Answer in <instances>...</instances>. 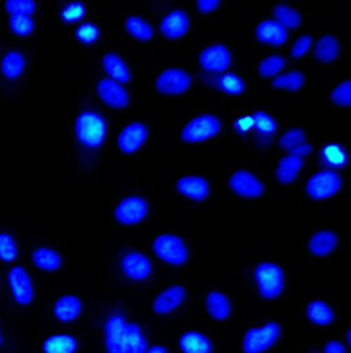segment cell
Masks as SVG:
<instances>
[{
	"mask_svg": "<svg viewBox=\"0 0 351 353\" xmlns=\"http://www.w3.org/2000/svg\"><path fill=\"white\" fill-rule=\"evenodd\" d=\"M74 134L78 142L86 149L96 150L104 144L107 136V124L96 111H83L74 123Z\"/></svg>",
	"mask_w": 351,
	"mask_h": 353,
	"instance_id": "1",
	"label": "cell"
},
{
	"mask_svg": "<svg viewBox=\"0 0 351 353\" xmlns=\"http://www.w3.org/2000/svg\"><path fill=\"white\" fill-rule=\"evenodd\" d=\"M254 283L262 299L274 301L281 297L286 289V274L279 264L270 261L259 263L254 269Z\"/></svg>",
	"mask_w": 351,
	"mask_h": 353,
	"instance_id": "2",
	"label": "cell"
},
{
	"mask_svg": "<svg viewBox=\"0 0 351 353\" xmlns=\"http://www.w3.org/2000/svg\"><path fill=\"white\" fill-rule=\"evenodd\" d=\"M221 128H223V123H221L218 116L204 112V114H200L188 121L182 134H180V139L187 144H200V142L218 136Z\"/></svg>",
	"mask_w": 351,
	"mask_h": 353,
	"instance_id": "3",
	"label": "cell"
},
{
	"mask_svg": "<svg viewBox=\"0 0 351 353\" xmlns=\"http://www.w3.org/2000/svg\"><path fill=\"white\" fill-rule=\"evenodd\" d=\"M279 337H281V325L277 322H267L262 327H253L242 337V353H264L277 343Z\"/></svg>",
	"mask_w": 351,
	"mask_h": 353,
	"instance_id": "4",
	"label": "cell"
},
{
	"mask_svg": "<svg viewBox=\"0 0 351 353\" xmlns=\"http://www.w3.org/2000/svg\"><path fill=\"white\" fill-rule=\"evenodd\" d=\"M153 251L162 261L170 266H182L188 261V248L182 238L172 233L158 234L153 239Z\"/></svg>",
	"mask_w": 351,
	"mask_h": 353,
	"instance_id": "5",
	"label": "cell"
},
{
	"mask_svg": "<svg viewBox=\"0 0 351 353\" xmlns=\"http://www.w3.org/2000/svg\"><path fill=\"white\" fill-rule=\"evenodd\" d=\"M343 187V179L335 170H320L308 179L305 190L312 200H325L337 195Z\"/></svg>",
	"mask_w": 351,
	"mask_h": 353,
	"instance_id": "6",
	"label": "cell"
},
{
	"mask_svg": "<svg viewBox=\"0 0 351 353\" xmlns=\"http://www.w3.org/2000/svg\"><path fill=\"white\" fill-rule=\"evenodd\" d=\"M233 63L231 52H229L228 46L221 43H213L208 45L206 48L202 50L198 57V65L200 68L210 74H223L226 73Z\"/></svg>",
	"mask_w": 351,
	"mask_h": 353,
	"instance_id": "7",
	"label": "cell"
},
{
	"mask_svg": "<svg viewBox=\"0 0 351 353\" xmlns=\"http://www.w3.org/2000/svg\"><path fill=\"white\" fill-rule=\"evenodd\" d=\"M191 86V77L185 70L169 68L157 77L156 90L165 96L185 94Z\"/></svg>",
	"mask_w": 351,
	"mask_h": 353,
	"instance_id": "8",
	"label": "cell"
},
{
	"mask_svg": "<svg viewBox=\"0 0 351 353\" xmlns=\"http://www.w3.org/2000/svg\"><path fill=\"white\" fill-rule=\"evenodd\" d=\"M149 213V203L145 199L139 195L125 196L124 200L119 201L114 210V218L120 225H137V223L144 221Z\"/></svg>",
	"mask_w": 351,
	"mask_h": 353,
	"instance_id": "9",
	"label": "cell"
},
{
	"mask_svg": "<svg viewBox=\"0 0 351 353\" xmlns=\"http://www.w3.org/2000/svg\"><path fill=\"white\" fill-rule=\"evenodd\" d=\"M229 188L242 199H259L264 195V183L249 170H236L229 176Z\"/></svg>",
	"mask_w": 351,
	"mask_h": 353,
	"instance_id": "10",
	"label": "cell"
},
{
	"mask_svg": "<svg viewBox=\"0 0 351 353\" xmlns=\"http://www.w3.org/2000/svg\"><path fill=\"white\" fill-rule=\"evenodd\" d=\"M149 139V129L147 125L140 121L127 124L117 136V147L119 150L125 155L136 154L137 150H140L144 147L145 142Z\"/></svg>",
	"mask_w": 351,
	"mask_h": 353,
	"instance_id": "11",
	"label": "cell"
},
{
	"mask_svg": "<svg viewBox=\"0 0 351 353\" xmlns=\"http://www.w3.org/2000/svg\"><path fill=\"white\" fill-rule=\"evenodd\" d=\"M8 285H10L12 297H14L17 304L20 305L32 304L35 291H33L30 274H28L22 266H15L8 271Z\"/></svg>",
	"mask_w": 351,
	"mask_h": 353,
	"instance_id": "12",
	"label": "cell"
},
{
	"mask_svg": "<svg viewBox=\"0 0 351 353\" xmlns=\"http://www.w3.org/2000/svg\"><path fill=\"white\" fill-rule=\"evenodd\" d=\"M125 329L127 321L123 314L114 312L107 317L104 323V343H106L107 353H123L125 342Z\"/></svg>",
	"mask_w": 351,
	"mask_h": 353,
	"instance_id": "13",
	"label": "cell"
},
{
	"mask_svg": "<svg viewBox=\"0 0 351 353\" xmlns=\"http://www.w3.org/2000/svg\"><path fill=\"white\" fill-rule=\"evenodd\" d=\"M120 271L131 281H145L152 274V263L145 254L131 251L120 258Z\"/></svg>",
	"mask_w": 351,
	"mask_h": 353,
	"instance_id": "14",
	"label": "cell"
},
{
	"mask_svg": "<svg viewBox=\"0 0 351 353\" xmlns=\"http://www.w3.org/2000/svg\"><path fill=\"white\" fill-rule=\"evenodd\" d=\"M98 94L106 106L114 109H125L129 106V94L123 85L112 81L109 78H104L98 83Z\"/></svg>",
	"mask_w": 351,
	"mask_h": 353,
	"instance_id": "15",
	"label": "cell"
},
{
	"mask_svg": "<svg viewBox=\"0 0 351 353\" xmlns=\"http://www.w3.org/2000/svg\"><path fill=\"white\" fill-rule=\"evenodd\" d=\"M206 86H210L211 90L221 91L228 96H240L244 94L248 86L242 81L241 77H237L236 73H223L216 74V77H202L200 78Z\"/></svg>",
	"mask_w": 351,
	"mask_h": 353,
	"instance_id": "16",
	"label": "cell"
},
{
	"mask_svg": "<svg viewBox=\"0 0 351 353\" xmlns=\"http://www.w3.org/2000/svg\"><path fill=\"white\" fill-rule=\"evenodd\" d=\"M175 187H177L180 195L193 201H203L210 196V182L203 176L183 175L177 180Z\"/></svg>",
	"mask_w": 351,
	"mask_h": 353,
	"instance_id": "17",
	"label": "cell"
},
{
	"mask_svg": "<svg viewBox=\"0 0 351 353\" xmlns=\"http://www.w3.org/2000/svg\"><path fill=\"white\" fill-rule=\"evenodd\" d=\"M187 299V291L182 285H170L162 291L153 301V312L158 315H169L177 310Z\"/></svg>",
	"mask_w": 351,
	"mask_h": 353,
	"instance_id": "18",
	"label": "cell"
},
{
	"mask_svg": "<svg viewBox=\"0 0 351 353\" xmlns=\"http://www.w3.org/2000/svg\"><path fill=\"white\" fill-rule=\"evenodd\" d=\"M188 27H190V19L182 8H175L170 14H167L160 22L162 35L169 40L182 39L188 32Z\"/></svg>",
	"mask_w": 351,
	"mask_h": 353,
	"instance_id": "19",
	"label": "cell"
},
{
	"mask_svg": "<svg viewBox=\"0 0 351 353\" xmlns=\"http://www.w3.org/2000/svg\"><path fill=\"white\" fill-rule=\"evenodd\" d=\"M256 39L264 45L282 46L289 40V32L282 25L275 22V20H264L256 28Z\"/></svg>",
	"mask_w": 351,
	"mask_h": 353,
	"instance_id": "20",
	"label": "cell"
},
{
	"mask_svg": "<svg viewBox=\"0 0 351 353\" xmlns=\"http://www.w3.org/2000/svg\"><path fill=\"white\" fill-rule=\"evenodd\" d=\"M83 310V302L78 296H73V294H66V296H61L60 299L55 302L53 305V315L58 322L70 323L74 322L79 317Z\"/></svg>",
	"mask_w": 351,
	"mask_h": 353,
	"instance_id": "21",
	"label": "cell"
},
{
	"mask_svg": "<svg viewBox=\"0 0 351 353\" xmlns=\"http://www.w3.org/2000/svg\"><path fill=\"white\" fill-rule=\"evenodd\" d=\"M338 245V236L335 231L323 230L317 231L315 234H312V238L308 239V251L317 258H325V256L332 254L335 251Z\"/></svg>",
	"mask_w": 351,
	"mask_h": 353,
	"instance_id": "22",
	"label": "cell"
},
{
	"mask_svg": "<svg viewBox=\"0 0 351 353\" xmlns=\"http://www.w3.org/2000/svg\"><path fill=\"white\" fill-rule=\"evenodd\" d=\"M253 129L256 132L257 144L267 145L277 132V123L264 111H257L253 114Z\"/></svg>",
	"mask_w": 351,
	"mask_h": 353,
	"instance_id": "23",
	"label": "cell"
},
{
	"mask_svg": "<svg viewBox=\"0 0 351 353\" xmlns=\"http://www.w3.org/2000/svg\"><path fill=\"white\" fill-rule=\"evenodd\" d=\"M304 169V159L297 157V155H286L281 159L275 169V179L281 185H290L295 182L297 176Z\"/></svg>",
	"mask_w": 351,
	"mask_h": 353,
	"instance_id": "24",
	"label": "cell"
},
{
	"mask_svg": "<svg viewBox=\"0 0 351 353\" xmlns=\"http://www.w3.org/2000/svg\"><path fill=\"white\" fill-rule=\"evenodd\" d=\"M208 314L211 319L218 322H224L231 317V302H229L226 294L220 291H211L204 299Z\"/></svg>",
	"mask_w": 351,
	"mask_h": 353,
	"instance_id": "25",
	"label": "cell"
},
{
	"mask_svg": "<svg viewBox=\"0 0 351 353\" xmlns=\"http://www.w3.org/2000/svg\"><path fill=\"white\" fill-rule=\"evenodd\" d=\"M103 68L107 73L109 79H112V81H116V83H119V85L129 83V81H131V78H132L129 66L125 65V61L123 60V58H120L119 54H116V53L104 54Z\"/></svg>",
	"mask_w": 351,
	"mask_h": 353,
	"instance_id": "26",
	"label": "cell"
},
{
	"mask_svg": "<svg viewBox=\"0 0 351 353\" xmlns=\"http://www.w3.org/2000/svg\"><path fill=\"white\" fill-rule=\"evenodd\" d=\"M178 347L183 353H211L213 343L202 332L188 330L178 340Z\"/></svg>",
	"mask_w": 351,
	"mask_h": 353,
	"instance_id": "27",
	"label": "cell"
},
{
	"mask_svg": "<svg viewBox=\"0 0 351 353\" xmlns=\"http://www.w3.org/2000/svg\"><path fill=\"white\" fill-rule=\"evenodd\" d=\"M25 66H27V58L19 50H10L3 54L0 61V71L7 79H17L23 74Z\"/></svg>",
	"mask_w": 351,
	"mask_h": 353,
	"instance_id": "28",
	"label": "cell"
},
{
	"mask_svg": "<svg viewBox=\"0 0 351 353\" xmlns=\"http://www.w3.org/2000/svg\"><path fill=\"white\" fill-rule=\"evenodd\" d=\"M320 162L330 170L343 169L346 162H348V154H346L343 145L337 144V142H332V144L321 147Z\"/></svg>",
	"mask_w": 351,
	"mask_h": 353,
	"instance_id": "29",
	"label": "cell"
},
{
	"mask_svg": "<svg viewBox=\"0 0 351 353\" xmlns=\"http://www.w3.org/2000/svg\"><path fill=\"white\" fill-rule=\"evenodd\" d=\"M315 60L323 65H330L340 57V43L333 35H321L313 48Z\"/></svg>",
	"mask_w": 351,
	"mask_h": 353,
	"instance_id": "30",
	"label": "cell"
},
{
	"mask_svg": "<svg viewBox=\"0 0 351 353\" xmlns=\"http://www.w3.org/2000/svg\"><path fill=\"white\" fill-rule=\"evenodd\" d=\"M33 266L39 268L40 271L55 272L61 268V256L52 248H36L32 253Z\"/></svg>",
	"mask_w": 351,
	"mask_h": 353,
	"instance_id": "31",
	"label": "cell"
},
{
	"mask_svg": "<svg viewBox=\"0 0 351 353\" xmlns=\"http://www.w3.org/2000/svg\"><path fill=\"white\" fill-rule=\"evenodd\" d=\"M78 347L76 337L68 334H56L45 339L41 350L43 353H76Z\"/></svg>",
	"mask_w": 351,
	"mask_h": 353,
	"instance_id": "32",
	"label": "cell"
},
{
	"mask_svg": "<svg viewBox=\"0 0 351 353\" xmlns=\"http://www.w3.org/2000/svg\"><path fill=\"white\" fill-rule=\"evenodd\" d=\"M305 314H307L308 321L320 327L330 325V323L333 322V317H335L332 307H330L327 302L323 301H312L310 304L307 305Z\"/></svg>",
	"mask_w": 351,
	"mask_h": 353,
	"instance_id": "33",
	"label": "cell"
},
{
	"mask_svg": "<svg viewBox=\"0 0 351 353\" xmlns=\"http://www.w3.org/2000/svg\"><path fill=\"white\" fill-rule=\"evenodd\" d=\"M125 30L131 37H134L139 41H150L153 39V28L147 20L142 19V17L131 15L125 19Z\"/></svg>",
	"mask_w": 351,
	"mask_h": 353,
	"instance_id": "34",
	"label": "cell"
},
{
	"mask_svg": "<svg viewBox=\"0 0 351 353\" xmlns=\"http://www.w3.org/2000/svg\"><path fill=\"white\" fill-rule=\"evenodd\" d=\"M147 350V340L142 334L140 327L137 323H129L125 329V342L123 353H144Z\"/></svg>",
	"mask_w": 351,
	"mask_h": 353,
	"instance_id": "35",
	"label": "cell"
},
{
	"mask_svg": "<svg viewBox=\"0 0 351 353\" xmlns=\"http://www.w3.org/2000/svg\"><path fill=\"white\" fill-rule=\"evenodd\" d=\"M274 17H275V22L282 25L287 32L294 30V28H299L300 25H302V15H300L294 7L286 6V3H279V6H275Z\"/></svg>",
	"mask_w": 351,
	"mask_h": 353,
	"instance_id": "36",
	"label": "cell"
},
{
	"mask_svg": "<svg viewBox=\"0 0 351 353\" xmlns=\"http://www.w3.org/2000/svg\"><path fill=\"white\" fill-rule=\"evenodd\" d=\"M305 85V77L302 71H287V73L279 74L273 79V86L275 90L284 91H299Z\"/></svg>",
	"mask_w": 351,
	"mask_h": 353,
	"instance_id": "37",
	"label": "cell"
},
{
	"mask_svg": "<svg viewBox=\"0 0 351 353\" xmlns=\"http://www.w3.org/2000/svg\"><path fill=\"white\" fill-rule=\"evenodd\" d=\"M286 65V58L281 57V54H269V57H266L264 60L259 63L257 73L262 78H275L282 73Z\"/></svg>",
	"mask_w": 351,
	"mask_h": 353,
	"instance_id": "38",
	"label": "cell"
},
{
	"mask_svg": "<svg viewBox=\"0 0 351 353\" xmlns=\"http://www.w3.org/2000/svg\"><path fill=\"white\" fill-rule=\"evenodd\" d=\"M6 7L7 14H10V17L14 15H27L32 17L33 12L36 10V3L33 0H7L3 3Z\"/></svg>",
	"mask_w": 351,
	"mask_h": 353,
	"instance_id": "39",
	"label": "cell"
},
{
	"mask_svg": "<svg viewBox=\"0 0 351 353\" xmlns=\"http://www.w3.org/2000/svg\"><path fill=\"white\" fill-rule=\"evenodd\" d=\"M8 27H10V30L14 32L15 35L27 37L33 32V28H35V23H33L32 17L14 15V17H10V20H8Z\"/></svg>",
	"mask_w": 351,
	"mask_h": 353,
	"instance_id": "40",
	"label": "cell"
},
{
	"mask_svg": "<svg viewBox=\"0 0 351 353\" xmlns=\"http://www.w3.org/2000/svg\"><path fill=\"white\" fill-rule=\"evenodd\" d=\"M305 142H307V136H305V132L302 131V129L292 128L281 137V141H279V145H281L282 149L289 150V152H290L292 149H295V147L305 144Z\"/></svg>",
	"mask_w": 351,
	"mask_h": 353,
	"instance_id": "41",
	"label": "cell"
},
{
	"mask_svg": "<svg viewBox=\"0 0 351 353\" xmlns=\"http://www.w3.org/2000/svg\"><path fill=\"white\" fill-rule=\"evenodd\" d=\"M17 254H19V250H17V245L12 238L10 233H0V259L6 263H12L17 259Z\"/></svg>",
	"mask_w": 351,
	"mask_h": 353,
	"instance_id": "42",
	"label": "cell"
},
{
	"mask_svg": "<svg viewBox=\"0 0 351 353\" xmlns=\"http://www.w3.org/2000/svg\"><path fill=\"white\" fill-rule=\"evenodd\" d=\"M61 20L66 23L79 22L86 15V7L83 2H68L61 8Z\"/></svg>",
	"mask_w": 351,
	"mask_h": 353,
	"instance_id": "43",
	"label": "cell"
},
{
	"mask_svg": "<svg viewBox=\"0 0 351 353\" xmlns=\"http://www.w3.org/2000/svg\"><path fill=\"white\" fill-rule=\"evenodd\" d=\"M76 40L83 45H93L99 40V28L98 25L86 22L81 23L76 28Z\"/></svg>",
	"mask_w": 351,
	"mask_h": 353,
	"instance_id": "44",
	"label": "cell"
},
{
	"mask_svg": "<svg viewBox=\"0 0 351 353\" xmlns=\"http://www.w3.org/2000/svg\"><path fill=\"white\" fill-rule=\"evenodd\" d=\"M332 103L335 104V106H340V108H350L351 104V83L346 79V81L341 83V85H338L335 90L332 91Z\"/></svg>",
	"mask_w": 351,
	"mask_h": 353,
	"instance_id": "45",
	"label": "cell"
},
{
	"mask_svg": "<svg viewBox=\"0 0 351 353\" xmlns=\"http://www.w3.org/2000/svg\"><path fill=\"white\" fill-rule=\"evenodd\" d=\"M310 46H312V37L310 35L299 37V39L294 41V45H292L290 57L294 58V60H299V58H302L308 53Z\"/></svg>",
	"mask_w": 351,
	"mask_h": 353,
	"instance_id": "46",
	"label": "cell"
},
{
	"mask_svg": "<svg viewBox=\"0 0 351 353\" xmlns=\"http://www.w3.org/2000/svg\"><path fill=\"white\" fill-rule=\"evenodd\" d=\"M234 129L240 136H246V134L253 131V116L237 117L236 123H234Z\"/></svg>",
	"mask_w": 351,
	"mask_h": 353,
	"instance_id": "47",
	"label": "cell"
},
{
	"mask_svg": "<svg viewBox=\"0 0 351 353\" xmlns=\"http://www.w3.org/2000/svg\"><path fill=\"white\" fill-rule=\"evenodd\" d=\"M220 6H221L220 0H198V2H196V10H198L200 14L206 15V14H211V12H215Z\"/></svg>",
	"mask_w": 351,
	"mask_h": 353,
	"instance_id": "48",
	"label": "cell"
},
{
	"mask_svg": "<svg viewBox=\"0 0 351 353\" xmlns=\"http://www.w3.org/2000/svg\"><path fill=\"white\" fill-rule=\"evenodd\" d=\"M325 353H346V348L341 342L338 340H332L325 345Z\"/></svg>",
	"mask_w": 351,
	"mask_h": 353,
	"instance_id": "49",
	"label": "cell"
},
{
	"mask_svg": "<svg viewBox=\"0 0 351 353\" xmlns=\"http://www.w3.org/2000/svg\"><path fill=\"white\" fill-rule=\"evenodd\" d=\"M310 152H312V145L308 144V142H305V144L295 147V149H292L290 150V155H297V157L305 159Z\"/></svg>",
	"mask_w": 351,
	"mask_h": 353,
	"instance_id": "50",
	"label": "cell"
},
{
	"mask_svg": "<svg viewBox=\"0 0 351 353\" xmlns=\"http://www.w3.org/2000/svg\"><path fill=\"white\" fill-rule=\"evenodd\" d=\"M144 353H169V350H167V348L162 347V345H156V347L149 348V350H145Z\"/></svg>",
	"mask_w": 351,
	"mask_h": 353,
	"instance_id": "51",
	"label": "cell"
},
{
	"mask_svg": "<svg viewBox=\"0 0 351 353\" xmlns=\"http://www.w3.org/2000/svg\"><path fill=\"white\" fill-rule=\"evenodd\" d=\"M2 340H3L2 339V330H0V347H2Z\"/></svg>",
	"mask_w": 351,
	"mask_h": 353,
	"instance_id": "52",
	"label": "cell"
}]
</instances>
